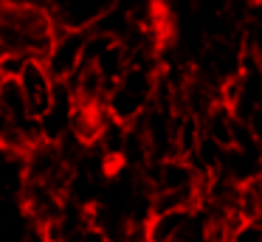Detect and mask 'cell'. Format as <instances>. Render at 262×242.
Returning a JSON list of instances; mask_svg holds the SVG:
<instances>
[{
	"mask_svg": "<svg viewBox=\"0 0 262 242\" xmlns=\"http://www.w3.org/2000/svg\"><path fill=\"white\" fill-rule=\"evenodd\" d=\"M155 82H158V71L152 68V56H133L124 73L107 87L104 96L107 116L121 124H133L152 101Z\"/></svg>",
	"mask_w": 262,
	"mask_h": 242,
	"instance_id": "obj_2",
	"label": "cell"
},
{
	"mask_svg": "<svg viewBox=\"0 0 262 242\" xmlns=\"http://www.w3.org/2000/svg\"><path fill=\"white\" fill-rule=\"evenodd\" d=\"M0 3H3V0H0Z\"/></svg>",
	"mask_w": 262,
	"mask_h": 242,
	"instance_id": "obj_9",
	"label": "cell"
},
{
	"mask_svg": "<svg viewBox=\"0 0 262 242\" xmlns=\"http://www.w3.org/2000/svg\"><path fill=\"white\" fill-rule=\"evenodd\" d=\"M147 242H214L211 214L203 203L152 211L144 225Z\"/></svg>",
	"mask_w": 262,
	"mask_h": 242,
	"instance_id": "obj_3",
	"label": "cell"
},
{
	"mask_svg": "<svg viewBox=\"0 0 262 242\" xmlns=\"http://www.w3.org/2000/svg\"><path fill=\"white\" fill-rule=\"evenodd\" d=\"M57 34L51 11L42 0L0 3V54H26L42 59Z\"/></svg>",
	"mask_w": 262,
	"mask_h": 242,
	"instance_id": "obj_1",
	"label": "cell"
},
{
	"mask_svg": "<svg viewBox=\"0 0 262 242\" xmlns=\"http://www.w3.org/2000/svg\"><path fill=\"white\" fill-rule=\"evenodd\" d=\"M245 124H248V133H251V138H254V144L259 146V152H262V107H256V110L245 118Z\"/></svg>",
	"mask_w": 262,
	"mask_h": 242,
	"instance_id": "obj_7",
	"label": "cell"
},
{
	"mask_svg": "<svg viewBox=\"0 0 262 242\" xmlns=\"http://www.w3.org/2000/svg\"><path fill=\"white\" fill-rule=\"evenodd\" d=\"M14 79H17L20 90H23V99H26V104H29V110L40 118L42 113L48 110V104H51V99H54V87H57V82H54V76L48 73V68L42 65V59H34V56H31Z\"/></svg>",
	"mask_w": 262,
	"mask_h": 242,
	"instance_id": "obj_5",
	"label": "cell"
},
{
	"mask_svg": "<svg viewBox=\"0 0 262 242\" xmlns=\"http://www.w3.org/2000/svg\"><path fill=\"white\" fill-rule=\"evenodd\" d=\"M223 242H262V219H239Z\"/></svg>",
	"mask_w": 262,
	"mask_h": 242,
	"instance_id": "obj_6",
	"label": "cell"
},
{
	"mask_svg": "<svg viewBox=\"0 0 262 242\" xmlns=\"http://www.w3.org/2000/svg\"><path fill=\"white\" fill-rule=\"evenodd\" d=\"M85 39H88V28H57L51 48L42 56V65L48 68L54 82H62V79L74 76L79 71L82 56H85Z\"/></svg>",
	"mask_w": 262,
	"mask_h": 242,
	"instance_id": "obj_4",
	"label": "cell"
},
{
	"mask_svg": "<svg viewBox=\"0 0 262 242\" xmlns=\"http://www.w3.org/2000/svg\"><path fill=\"white\" fill-rule=\"evenodd\" d=\"M256 183H259V189H262V166H259V174H256Z\"/></svg>",
	"mask_w": 262,
	"mask_h": 242,
	"instance_id": "obj_8",
	"label": "cell"
}]
</instances>
